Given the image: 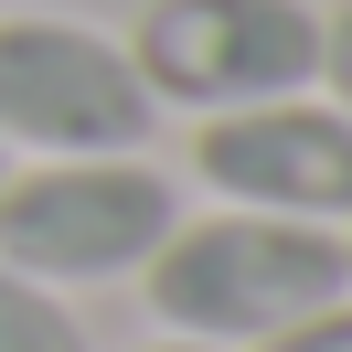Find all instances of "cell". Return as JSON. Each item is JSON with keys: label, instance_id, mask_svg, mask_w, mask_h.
Wrapping results in <instances>:
<instances>
[{"label": "cell", "instance_id": "6da1fadb", "mask_svg": "<svg viewBox=\"0 0 352 352\" xmlns=\"http://www.w3.org/2000/svg\"><path fill=\"white\" fill-rule=\"evenodd\" d=\"M139 288H150V309H160L171 342H214V352L245 342L256 352L267 331L352 299V235L224 203V214H203V224H171L160 256L139 267Z\"/></svg>", "mask_w": 352, "mask_h": 352}, {"label": "cell", "instance_id": "7a4b0ae2", "mask_svg": "<svg viewBox=\"0 0 352 352\" xmlns=\"http://www.w3.org/2000/svg\"><path fill=\"white\" fill-rule=\"evenodd\" d=\"M182 224V192L139 150H86V160H22L0 171V267L22 278H139L160 235Z\"/></svg>", "mask_w": 352, "mask_h": 352}, {"label": "cell", "instance_id": "3957f363", "mask_svg": "<svg viewBox=\"0 0 352 352\" xmlns=\"http://www.w3.org/2000/svg\"><path fill=\"white\" fill-rule=\"evenodd\" d=\"M150 129L160 107L118 32L75 11H0V150L86 160V150H150Z\"/></svg>", "mask_w": 352, "mask_h": 352}, {"label": "cell", "instance_id": "277c9868", "mask_svg": "<svg viewBox=\"0 0 352 352\" xmlns=\"http://www.w3.org/2000/svg\"><path fill=\"white\" fill-rule=\"evenodd\" d=\"M129 65L150 107H267L320 86V11L309 0H150L129 32Z\"/></svg>", "mask_w": 352, "mask_h": 352}, {"label": "cell", "instance_id": "5b68a950", "mask_svg": "<svg viewBox=\"0 0 352 352\" xmlns=\"http://www.w3.org/2000/svg\"><path fill=\"white\" fill-rule=\"evenodd\" d=\"M192 171L245 214L331 224L352 235V118L331 96H267V107H224L192 129Z\"/></svg>", "mask_w": 352, "mask_h": 352}, {"label": "cell", "instance_id": "8992f818", "mask_svg": "<svg viewBox=\"0 0 352 352\" xmlns=\"http://www.w3.org/2000/svg\"><path fill=\"white\" fill-rule=\"evenodd\" d=\"M0 352H86V320H75L43 278L0 267Z\"/></svg>", "mask_w": 352, "mask_h": 352}, {"label": "cell", "instance_id": "52a82bcc", "mask_svg": "<svg viewBox=\"0 0 352 352\" xmlns=\"http://www.w3.org/2000/svg\"><path fill=\"white\" fill-rule=\"evenodd\" d=\"M256 352H352V299H331V309H309V320L267 331Z\"/></svg>", "mask_w": 352, "mask_h": 352}, {"label": "cell", "instance_id": "ba28073f", "mask_svg": "<svg viewBox=\"0 0 352 352\" xmlns=\"http://www.w3.org/2000/svg\"><path fill=\"white\" fill-rule=\"evenodd\" d=\"M320 86H331V107L352 118V0L320 11Z\"/></svg>", "mask_w": 352, "mask_h": 352}, {"label": "cell", "instance_id": "9c48e42d", "mask_svg": "<svg viewBox=\"0 0 352 352\" xmlns=\"http://www.w3.org/2000/svg\"><path fill=\"white\" fill-rule=\"evenodd\" d=\"M150 352H214V342H150Z\"/></svg>", "mask_w": 352, "mask_h": 352}, {"label": "cell", "instance_id": "30bf717a", "mask_svg": "<svg viewBox=\"0 0 352 352\" xmlns=\"http://www.w3.org/2000/svg\"><path fill=\"white\" fill-rule=\"evenodd\" d=\"M0 171H11V150H0Z\"/></svg>", "mask_w": 352, "mask_h": 352}]
</instances>
